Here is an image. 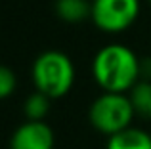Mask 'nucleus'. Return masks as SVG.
Instances as JSON below:
<instances>
[{
    "label": "nucleus",
    "mask_w": 151,
    "mask_h": 149,
    "mask_svg": "<svg viewBox=\"0 0 151 149\" xmlns=\"http://www.w3.org/2000/svg\"><path fill=\"white\" fill-rule=\"evenodd\" d=\"M15 86H17V78L12 73V69L0 67V97H10Z\"/></svg>",
    "instance_id": "10"
},
{
    "label": "nucleus",
    "mask_w": 151,
    "mask_h": 149,
    "mask_svg": "<svg viewBox=\"0 0 151 149\" xmlns=\"http://www.w3.org/2000/svg\"><path fill=\"white\" fill-rule=\"evenodd\" d=\"M92 74L103 92L124 94L140 82L142 63L128 46L107 44L94 57Z\"/></svg>",
    "instance_id": "1"
},
{
    "label": "nucleus",
    "mask_w": 151,
    "mask_h": 149,
    "mask_svg": "<svg viewBox=\"0 0 151 149\" xmlns=\"http://www.w3.org/2000/svg\"><path fill=\"white\" fill-rule=\"evenodd\" d=\"M54 132L46 122L25 120L12 134L10 149H54Z\"/></svg>",
    "instance_id": "5"
},
{
    "label": "nucleus",
    "mask_w": 151,
    "mask_h": 149,
    "mask_svg": "<svg viewBox=\"0 0 151 149\" xmlns=\"http://www.w3.org/2000/svg\"><path fill=\"white\" fill-rule=\"evenodd\" d=\"M149 4H151V0H149Z\"/></svg>",
    "instance_id": "11"
},
{
    "label": "nucleus",
    "mask_w": 151,
    "mask_h": 149,
    "mask_svg": "<svg viewBox=\"0 0 151 149\" xmlns=\"http://www.w3.org/2000/svg\"><path fill=\"white\" fill-rule=\"evenodd\" d=\"M140 2L138 0H94L92 21L105 33L124 31L138 19Z\"/></svg>",
    "instance_id": "4"
},
{
    "label": "nucleus",
    "mask_w": 151,
    "mask_h": 149,
    "mask_svg": "<svg viewBox=\"0 0 151 149\" xmlns=\"http://www.w3.org/2000/svg\"><path fill=\"white\" fill-rule=\"evenodd\" d=\"M134 117H136V113H134L132 101L126 94L103 92L100 97L94 100V103L88 109L90 124L100 134H105L107 138L130 128Z\"/></svg>",
    "instance_id": "3"
},
{
    "label": "nucleus",
    "mask_w": 151,
    "mask_h": 149,
    "mask_svg": "<svg viewBox=\"0 0 151 149\" xmlns=\"http://www.w3.org/2000/svg\"><path fill=\"white\" fill-rule=\"evenodd\" d=\"M33 80L37 92L48 96L50 100L63 97L75 82L73 61L58 50H46L33 63Z\"/></svg>",
    "instance_id": "2"
},
{
    "label": "nucleus",
    "mask_w": 151,
    "mask_h": 149,
    "mask_svg": "<svg viewBox=\"0 0 151 149\" xmlns=\"http://www.w3.org/2000/svg\"><path fill=\"white\" fill-rule=\"evenodd\" d=\"M50 97L40 92L31 94L23 103V113H25L27 120H35V122H44L46 115L50 113Z\"/></svg>",
    "instance_id": "9"
},
{
    "label": "nucleus",
    "mask_w": 151,
    "mask_h": 149,
    "mask_svg": "<svg viewBox=\"0 0 151 149\" xmlns=\"http://www.w3.org/2000/svg\"><path fill=\"white\" fill-rule=\"evenodd\" d=\"M55 14L65 23H81L92 17V2L88 0H55Z\"/></svg>",
    "instance_id": "7"
},
{
    "label": "nucleus",
    "mask_w": 151,
    "mask_h": 149,
    "mask_svg": "<svg viewBox=\"0 0 151 149\" xmlns=\"http://www.w3.org/2000/svg\"><path fill=\"white\" fill-rule=\"evenodd\" d=\"M132 101L134 113L145 120H151V82L149 80H140L128 94Z\"/></svg>",
    "instance_id": "8"
},
{
    "label": "nucleus",
    "mask_w": 151,
    "mask_h": 149,
    "mask_svg": "<svg viewBox=\"0 0 151 149\" xmlns=\"http://www.w3.org/2000/svg\"><path fill=\"white\" fill-rule=\"evenodd\" d=\"M105 149H151V134L140 128H126L107 140Z\"/></svg>",
    "instance_id": "6"
}]
</instances>
